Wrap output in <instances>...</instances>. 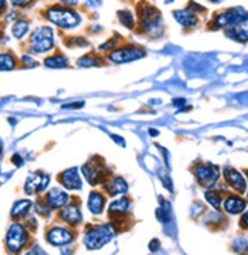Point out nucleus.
<instances>
[{"instance_id": "37998d69", "label": "nucleus", "mask_w": 248, "mask_h": 255, "mask_svg": "<svg viewBox=\"0 0 248 255\" xmlns=\"http://www.w3.org/2000/svg\"><path fill=\"white\" fill-rule=\"evenodd\" d=\"M2 155H3V146H2V143H0V158H2Z\"/></svg>"}, {"instance_id": "f8f14e48", "label": "nucleus", "mask_w": 248, "mask_h": 255, "mask_svg": "<svg viewBox=\"0 0 248 255\" xmlns=\"http://www.w3.org/2000/svg\"><path fill=\"white\" fill-rule=\"evenodd\" d=\"M59 219L70 227H78L82 222V211L78 204L69 202L63 208H59Z\"/></svg>"}, {"instance_id": "bb28decb", "label": "nucleus", "mask_w": 248, "mask_h": 255, "mask_svg": "<svg viewBox=\"0 0 248 255\" xmlns=\"http://www.w3.org/2000/svg\"><path fill=\"white\" fill-rule=\"evenodd\" d=\"M17 67V59L12 53H0V72L14 70Z\"/></svg>"}, {"instance_id": "ddd939ff", "label": "nucleus", "mask_w": 248, "mask_h": 255, "mask_svg": "<svg viewBox=\"0 0 248 255\" xmlns=\"http://www.w3.org/2000/svg\"><path fill=\"white\" fill-rule=\"evenodd\" d=\"M58 181L66 190H81L82 188V178L79 175L78 167H72V169L61 172L58 176Z\"/></svg>"}, {"instance_id": "5701e85b", "label": "nucleus", "mask_w": 248, "mask_h": 255, "mask_svg": "<svg viewBox=\"0 0 248 255\" xmlns=\"http://www.w3.org/2000/svg\"><path fill=\"white\" fill-rule=\"evenodd\" d=\"M30 208H32V201H29V199H20V201H17L12 205L11 216L14 219H23V217H26L29 214Z\"/></svg>"}, {"instance_id": "9b49d317", "label": "nucleus", "mask_w": 248, "mask_h": 255, "mask_svg": "<svg viewBox=\"0 0 248 255\" xmlns=\"http://www.w3.org/2000/svg\"><path fill=\"white\" fill-rule=\"evenodd\" d=\"M43 201L46 202V205H47L50 210H59V208H63L64 205L69 204L70 198H69V193H67V191H66L64 188L53 187V188H50V190L47 191Z\"/></svg>"}, {"instance_id": "cd10ccee", "label": "nucleus", "mask_w": 248, "mask_h": 255, "mask_svg": "<svg viewBox=\"0 0 248 255\" xmlns=\"http://www.w3.org/2000/svg\"><path fill=\"white\" fill-rule=\"evenodd\" d=\"M206 199H207V202L212 205V207H215V208H220L221 207V195L218 193V191H215V190H209V191H206Z\"/></svg>"}, {"instance_id": "58836bf2", "label": "nucleus", "mask_w": 248, "mask_h": 255, "mask_svg": "<svg viewBox=\"0 0 248 255\" xmlns=\"http://www.w3.org/2000/svg\"><path fill=\"white\" fill-rule=\"evenodd\" d=\"M6 6H8V0H0V15L6 11Z\"/></svg>"}, {"instance_id": "4c0bfd02", "label": "nucleus", "mask_w": 248, "mask_h": 255, "mask_svg": "<svg viewBox=\"0 0 248 255\" xmlns=\"http://www.w3.org/2000/svg\"><path fill=\"white\" fill-rule=\"evenodd\" d=\"M241 225H242L244 228H248V211L244 213V216H242V219H241Z\"/></svg>"}, {"instance_id": "423d86ee", "label": "nucleus", "mask_w": 248, "mask_h": 255, "mask_svg": "<svg viewBox=\"0 0 248 255\" xmlns=\"http://www.w3.org/2000/svg\"><path fill=\"white\" fill-rule=\"evenodd\" d=\"M81 173L84 175V178L87 179V182L90 185L104 184L110 178L108 170H107V164L101 156H95V158H91L90 161H87L81 167Z\"/></svg>"}, {"instance_id": "4be33fe9", "label": "nucleus", "mask_w": 248, "mask_h": 255, "mask_svg": "<svg viewBox=\"0 0 248 255\" xmlns=\"http://www.w3.org/2000/svg\"><path fill=\"white\" fill-rule=\"evenodd\" d=\"M104 62H105V59L98 53H85L84 56H81L76 61V66L84 67V69H87V67H101Z\"/></svg>"}, {"instance_id": "39448f33", "label": "nucleus", "mask_w": 248, "mask_h": 255, "mask_svg": "<svg viewBox=\"0 0 248 255\" xmlns=\"http://www.w3.org/2000/svg\"><path fill=\"white\" fill-rule=\"evenodd\" d=\"M114 236V230L111 225H96L90 227L84 234V245L90 251H96L105 246Z\"/></svg>"}, {"instance_id": "2f4dec72", "label": "nucleus", "mask_w": 248, "mask_h": 255, "mask_svg": "<svg viewBox=\"0 0 248 255\" xmlns=\"http://www.w3.org/2000/svg\"><path fill=\"white\" fill-rule=\"evenodd\" d=\"M58 2L61 5H64L66 8H72V9H75L79 5V0H58Z\"/></svg>"}, {"instance_id": "f3484780", "label": "nucleus", "mask_w": 248, "mask_h": 255, "mask_svg": "<svg viewBox=\"0 0 248 255\" xmlns=\"http://www.w3.org/2000/svg\"><path fill=\"white\" fill-rule=\"evenodd\" d=\"M174 17H175L177 23H180L186 29H194L198 26V15L191 8L174 11Z\"/></svg>"}, {"instance_id": "f03ea898", "label": "nucleus", "mask_w": 248, "mask_h": 255, "mask_svg": "<svg viewBox=\"0 0 248 255\" xmlns=\"http://www.w3.org/2000/svg\"><path fill=\"white\" fill-rule=\"evenodd\" d=\"M44 17L52 24H55L56 27H61V29H73V27L79 26L82 21V17L79 12H76L72 8L61 6V5L49 6L44 11Z\"/></svg>"}, {"instance_id": "a18cd8bd", "label": "nucleus", "mask_w": 248, "mask_h": 255, "mask_svg": "<svg viewBox=\"0 0 248 255\" xmlns=\"http://www.w3.org/2000/svg\"><path fill=\"white\" fill-rule=\"evenodd\" d=\"M165 2H166V3H171V2H172V0H165Z\"/></svg>"}, {"instance_id": "e433bc0d", "label": "nucleus", "mask_w": 248, "mask_h": 255, "mask_svg": "<svg viewBox=\"0 0 248 255\" xmlns=\"http://www.w3.org/2000/svg\"><path fill=\"white\" fill-rule=\"evenodd\" d=\"M12 163L15 164V166H21V163H23V159H21V156L18 155V153H15V155H12Z\"/></svg>"}, {"instance_id": "2eb2a0df", "label": "nucleus", "mask_w": 248, "mask_h": 255, "mask_svg": "<svg viewBox=\"0 0 248 255\" xmlns=\"http://www.w3.org/2000/svg\"><path fill=\"white\" fill-rule=\"evenodd\" d=\"M224 178L227 181V184L235 190L238 193H245L247 191V181L244 178V175L241 172H238L233 167H226L224 169Z\"/></svg>"}, {"instance_id": "dca6fc26", "label": "nucleus", "mask_w": 248, "mask_h": 255, "mask_svg": "<svg viewBox=\"0 0 248 255\" xmlns=\"http://www.w3.org/2000/svg\"><path fill=\"white\" fill-rule=\"evenodd\" d=\"M104 190L108 196H120L128 191V184L122 176H110L104 182Z\"/></svg>"}, {"instance_id": "ea45409f", "label": "nucleus", "mask_w": 248, "mask_h": 255, "mask_svg": "<svg viewBox=\"0 0 248 255\" xmlns=\"http://www.w3.org/2000/svg\"><path fill=\"white\" fill-rule=\"evenodd\" d=\"M111 138H113L116 143H119L120 146H125V141H123V138H122L120 135H116V134H113V135H111Z\"/></svg>"}, {"instance_id": "f257e3e1", "label": "nucleus", "mask_w": 248, "mask_h": 255, "mask_svg": "<svg viewBox=\"0 0 248 255\" xmlns=\"http://www.w3.org/2000/svg\"><path fill=\"white\" fill-rule=\"evenodd\" d=\"M137 18H139L140 29H143V32L148 37L159 38L163 34L162 14L156 6L142 2L137 6Z\"/></svg>"}, {"instance_id": "c756f323", "label": "nucleus", "mask_w": 248, "mask_h": 255, "mask_svg": "<svg viewBox=\"0 0 248 255\" xmlns=\"http://www.w3.org/2000/svg\"><path fill=\"white\" fill-rule=\"evenodd\" d=\"M35 0H9V3L15 8H27L29 5H32Z\"/></svg>"}, {"instance_id": "a211bd4d", "label": "nucleus", "mask_w": 248, "mask_h": 255, "mask_svg": "<svg viewBox=\"0 0 248 255\" xmlns=\"http://www.w3.org/2000/svg\"><path fill=\"white\" fill-rule=\"evenodd\" d=\"M131 208V201L128 198H119L116 201H113L108 205V216L111 219H117V217H127L128 211Z\"/></svg>"}, {"instance_id": "c9c22d12", "label": "nucleus", "mask_w": 248, "mask_h": 255, "mask_svg": "<svg viewBox=\"0 0 248 255\" xmlns=\"http://www.w3.org/2000/svg\"><path fill=\"white\" fill-rule=\"evenodd\" d=\"M84 107V102H73V104H69V105H63V108H69V110H78V108H82Z\"/></svg>"}, {"instance_id": "4468645a", "label": "nucleus", "mask_w": 248, "mask_h": 255, "mask_svg": "<svg viewBox=\"0 0 248 255\" xmlns=\"http://www.w3.org/2000/svg\"><path fill=\"white\" fill-rule=\"evenodd\" d=\"M46 240L53 246H63L73 240V233L63 227H52L46 233Z\"/></svg>"}, {"instance_id": "b1692460", "label": "nucleus", "mask_w": 248, "mask_h": 255, "mask_svg": "<svg viewBox=\"0 0 248 255\" xmlns=\"http://www.w3.org/2000/svg\"><path fill=\"white\" fill-rule=\"evenodd\" d=\"M44 66L47 69H66V67H69V59L64 55L55 53L44 59Z\"/></svg>"}, {"instance_id": "a19ab883", "label": "nucleus", "mask_w": 248, "mask_h": 255, "mask_svg": "<svg viewBox=\"0 0 248 255\" xmlns=\"http://www.w3.org/2000/svg\"><path fill=\"white\" fill-rule=\"evenodd\" d=\"M184 104H186L184 99H174V105H175V107H183Z\"/></svg>"}, {"instance_id": "aec40b11", "label": "nucleus", "mask_w": 248, "mask_h": 255, "mask_svg": "<svg viewBox=\"0 0 248 255\" xmlns=\"http://www.w3.org/2000/svg\"><path fill=\"white\" fill-rule=\"evenodd\" d=\"M245 208H247V202L242 198H239L238 195H230L224 201V210L229 214H239Z\"/></svg>"}, {"instance_id": "20e7f679", "label": "nucleus", "mask_w": 248, "mask_h": 255, "mask_svg": "<svg viewBox=\"0 0 248 255\" xmlns=\"http://www.w3.org/2000/svg\"><path fill=\"white\" fill-rule=\"evenodd\" d=\"M29 47L34 53H47L55 47V32L49 26H40L29 37Z\"/></svg>"}, {"instance_id": "412c9836", "label": "nucleus", "mask_w": 248, "mask_h": 255, "mask_svg": "<svg viewBox=\"0 0 248 255\" xmlns=\"http://www.w3.org/2000/svg\"><path fill=\"white\" fill-rule=\"evenodd\" d=\"M227 37L238 43H248V21L227 29Z\"/></svg>"}, {"instance_id": "c03bdc74", "label": "nucleus", "mask_w": 248, "mask_h": 255, "mask_svg": "<svg viewBox=\"0 0 248 255\" xmlns=\"http://www.w3.org/2000/svg\"><path fill=\"white\" fill-rule=\"evenodd\" d=\"M210 2H213V3H221L223 0H210Z\"/></svg>"}, {"instance_id": "6ab92c4d", "label": "nucleus", "mask_w": 248, "mask_h": 255, "mask_svg": "<svg viewBox=\"0 0 248 255\" xmlns=\"http://www.w3.org/2000/svg\"><path fill=\"white\" fill-rule=\"evenodd\" d=\"M105 202H107V198L104 193H101V191H91V193L88 195V210L91 214H102L104 213V208H105Z\"/></svg>"}, {"instance_id": "473e14b6", "label": "nucleus", "mask_w": 248, "mask_h": 255, "mask_svg": "<svg viewBox=\"0 0 248 255\" xmlns=\"http://www.w3.org/2000/svg\"><path fill=\"white\" fill-rule=\"evenodd\" d=\"M157 219L162 220V222H168L169 220V213L165 208H159L157 210Z\"/></svg>"}, {"instance_id": "393cba45", "label": "nucleus", "mask_w": 248, "mask_h": 255, "mask_svg": "<svg viewBox=\"0 0 248 255\" xmlns=\"http://www.w3.org/2000/svg\"><path fill=\"white\" fill-rule=\"evenodd\" d=\"M29 21L27 20H23V18H20V20H17L14 24H12V35L17 38V40H23L27 34H29Z\"/></svg>"}, {"instance_id": "9d476101", "label": "nucleus", "mask_w": 248, "mask_h": 255, "mask_svg": "<svg viewBox=\"0 0 248 255\" xmlns=\"http://www.w3.org/2000/svg\"><path fill=\"white\" fill-rule=\"evenodd\" d=\"M195 176L203 187L210 188L220 179V169L212 164H198L195 167Z\"/></svg>"}, {"instance_id": "79ce46f5", "label": "nucleus", "mask_w": 248, "mask_h": 255, "mask_svg": "<svg viewBox=\"0 0 248 255\" xmlns=\"http://www.w3.org/2000/svg\"><path fill=\"white\" fill-rule=\"evenodd\" d=\"M149 135L151 137H157L159 135V131L157 129H149Z\"/></svg>"}, {"instance_id": "0eeeda50", "label": "nucleus", "mask_w": 248, "mask_h": 255, "mask_svg": "<svg viewBox=\"0 0 248 255\" xmlns=\"http://www.w3.org/2000/svg\"><path fill=\"white\" fill-rule=\"evenodd\" d=\"M6 248L11 254L21 252L29 242V231L20 222H14L6 233Z\"/></svg>"}, {"instance_id": "a878e982", "label": "nucleus", "mask_w": 248, "mask_h": 255, "mask_svg": "<svg viewBox=\"0 0 248 255\" xmlns=\"http://www.w3.org/2000/svg\"><path fill=\"white\" fill-rule=\"evenodd\" d=\"M117 18H119V23L127 27V29H134L136 26V18L133 15V12L130 9H120L117 11Z\"/></svg>"}, {"instance_id": "f704fd0d", "label": "nucleus", "mask_w": 248, "mask_h": 255, "mask_svg": "<svg viewBox=\"0 0 248 255\" xmlns=\"http://www.w3.org/2000/svg\"><path fill=\"white\" fill-rule=\"evenodd\" d=\"M159 248H160V240L159 239H154V240L149 242V251L156 252V251H159Z\"/></svg>"}, {"instance_id": "1a4fd4ad", "label": "nucleus", "mask_w": 248, "mask_h": 255, "mask_svg": "<svg viewBox=\"0 0 248 255\" xmlns=\"http://www.w3.org/2000/svg\"><path fill=\"white\" fill-rule=\"evenodd\" d=\"M50 182V176L43 173V172H37L32 173L24 184V193L26 195H37V193H43V191L49 187Z\"/></svg>"}, {"instance_id": "6e6552de", "label": "nucleus", "mask_w": 248, "mask_h": 255, "mask_svg": "<svg viewBox=\"0 0 248 255\" xmlns=\"http://www.w3.org/2000/svg\"><path fill=\"white\" fill-rule=\"evenodd\" d=\"M145 55H146L145 49H142L136 44H123V46H119L114 50H111L107 55V58L113 64H123V62H131V61L140 59Z\"/></svg>"}, {"instance_id": "7ed1b4c3", "label": "nucleus", "mask_w": 248, "mask_h": 255, "mask_svg": "<svg viewBox=\"0 0 248 255\" xmlns=\"http://www.w3.org/2000/svg\"><path fill=\"white\" fill-rule=\"evenodd\" d=\"M248 21V11L242 6H235L230 9H224L221 12H216L213 15L212 24L216 29H230L241 23Z\"/></svg>"}, {"instance_id": "72a5a7b5", "label": "nucleus", "mask_w": 248, "mask_h": 255, "mask_svg": "<svg viewBox=\"0 0 248 255\" xmlns=\"http://www.w3.org/2000/svg\"><path fill=\"white\" fill-rule=\"evenodd\" d=\"M24 255H46V254L40 246H34V248H30Z\"/></svg>"}, {"instance_id": "7c9ffc66", "label": "nucleus", "mask_w": 248, "mask_h": 255, "mask_svg": "<svg viewBox=\"0 0 248 255\" xmlns=\"http://www.w3.org/2000/svg\"><path fill=\"white\" fill-rule=\"evenodd\" d=\"M88 43L87 40L81 38V37H76V38H69L67 40V46H76V47H85Z\"/></svg>"}, {"instance_id": "c85d7f7f", "label": "nucleus", "mask_w": 248, "mask_h": 255, "mask_svg": "<svg viewBox=\"0 0 248 255\" xmlns=\"http://www.w3.org/2000/svg\"><path fill=\"white\" fill-rule=\"evenodd\" d=\"M119 43H120V37H119V35H114V37H113L111 40H108L105 44H101V46H99V50H102V52L105 50V52L110 53L111 50H114L116 47H119Z\"/></svg>"}]
</instances>
